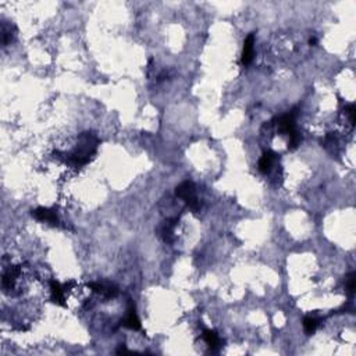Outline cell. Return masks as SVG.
I'll return each mask as SVG.
<instances>
[{
    "instance_id": "cell-1",
    "label": "cell",
    "mask_w": 356,
    "mask_h": 356,
    "mask_svg": "<svg viewBox=\"0 0 356 356\" xmlns=\"http://www.w3.org/2000/svg\"><path fill=\"white\" fill-rule=\"evenodd\" d=\"M98 144H99V139L96 135H93L91 132H84L80 137L78 145L75 147V149L71 153L65 155V160L74 167L86 165L92 156L95 155Z\"/></svg>"
},
{
    "instance_id": "cell-2",
    "label": "cell",
    "mask_w": 356,
    "mask_h": 356,
    "mask_svg": "<svg viewBox=\"0 0 356 356\" xmlns=\"http://www.w3.org/2000/svg\"><path fill=\"white\" fill-rule=\"evenodd\" d=\"M175 195L180 199H183L192 211H198L199 208H201V202H199L198 195H196L195 184L191 183V181H185L181 185H178L177 189H175Z\"/></svg>"
},
{
    "instance_id": "cell-3",
    "label": "cell",
    "mask_w": 356,
    "mask_h": 356,
    "mask_svg": "<svg viewBox=\"0 0 356 356\" xmlns=\"http://www.w3.org/2000/svg\"><path fill=\"white\" fill-rule=\"evenodd\" d=\"M32 216L39 221H45L47 224L53 226V227H59L60 226V220L57 217V213L53 209H47V208H38L32 211Z\"/></svg>"
},
{
    "instance_id": "cell-4",
    "label": "cell",
    "mask_w": 356,
    "mask_h": 356,
    "mask_svg": "<svg viewBox=\"0 0 356 356\" xmlns=\"http://www.w3.org/2000/svg\"><path fill=\"white\" fill-rule=\"evenodd\" d=\"M65 291H67V285L63 287L55 280L50 281V301L53 303L59 306H65Z\"/></svg>"
},
{
    "instance_id": "cell-5",
    "label": "cell",
    "mask_w": 356,
    "mask_h": 356,
    "mask_svg": "<svg viewBox=\"0 0 356 356\" xmlns=\"http://www.w3.org/2000/svg\"><path fill=\"white\" fill-rule=\"evenodd\" d=\"M89 288H91L93 293H99L105 298H116L119 295V290L117 287L111 285V284H105V283H91L89 284Z\"/></svg>"
},
{
    "instance_id": "cell-6",
    "label": "cell",
    "mask_w": 356,
    "mask_h": 356,
    "mask_svg": "<svg viewBox=\"0 0 356 356\" xmlns=\"http://www.w3.org/2000/svg\"><path fill=\"white\" fill-rule=\"evenodd\" d=\"M253 43H255V35L253 34H249L248 38L245 39V43H244V50H242V59L241 62L244 65L251 64V62L253 60Z\"/></svg>"
},
{
    "instance_id": "cell-7",
    "label": "cell",
    "mask_w": 356,
    "mask_h": 356,
    "mask_svg": "<svg viewBox=\"0 0 356 356\" xmlns=\"http://www.w3.org/2000/svg\"><path fill=\"white\" fill-rule=\"evenodd\" d=\"M121 324L129 330H141V321L138 319L137 313H135V306L132 303H129L127 316H126V319L123 320Z\"/></svg>"
},
{
    "instance_id": "cell-8",
    "label": "cell",
    "mask_w": 356,
    "mask_h": 356,
    "mask_svg": "<svg viewBox=\"0 0 356 356\" xmlns=\"http://www.w3.org/2000/svg\"><path fill=\"white\" fill-rule=\"evenodd\" d=\"M177 223H178V219L175 217V219H168L166 220L165 223H163V226L160 227V235L163 237L166 242H168V244H171L174 241L173 238V234H174V229L177 227Z\"/></svg>"
},
{
    "instance_id": "cell-9",
    "label": "cell",
    "mask_w": 356,
    "mask_h": 356,
    "mask_svg": "<svg viewBox=\"0 0 356 356\" xmlns=\"http://www.w3.org/2000/svg\"><path fill=\"white\" fill-rule=\"evenodd\" d=\"M274 160H275V155H274L273 152H270V150H267L263 153V156L260 157V160H259V171L263 174H267L270 170H272V166H273Z\"/></svg>"
},
{
    "instance_id": "cell-10",
    "label": "cell",
    "mask_w": 356,
    "mask_h": 356,
    "mask_svg": "<svg viewBox=\"0 0 356 356\" xmlns=\"http://www.w3.org/2000/svg\"><path fill=\"white\" fill-rule=\"evenodd\" d=\"M203 339L205 342L208 344V347L211 349V351H217L221 345V339H220L219 334L216 331H211V330H205L203 331Z\"/></svg>"
},
{
    "instance_id": "cell-11",
    "label": "cell",
    "mask_w": 356,
    "mask_h": 356,
    "mask_svg": "<svg viewBox=\"0 0 356 356\" xmlns=\"http://www.w3.org/2000/svg\"><path fill=\"white\" fill-rule=\"evenodd\" d=\"M319 326V320L314 319V317H305L303 319V329H305V333L306 334H313L316 329Z\"/></svg>"
},
{
    "instance_id": "cell-12",
    "label": "cell",
    "mask_w": 356,
    "mask_h": 356,
    "mask_svg": "<svg viewBox=\"0 0 356 356\" xmlns=\"http://www.w3.org/2000/svg\"><path fill=\"white\" fill-rule=\"evenodd\" d=\"M344 116L347 117L348 124L351 126V128H354V126H355V106L349 105L347 109L344 110Z\"/></svg>"
},
{
    "instance_id": "cell-13",
    "label": "cell",
    "mask_w": 356,
    "mask_h": 356,
    "mask_svg": "<svg viewBox=\"0 0 356 356\" xmlns=\"http://www.w3.org/2000/svg\"><path fill=\"white\" fill-rule=\"evenodd\" d=\"M355 288H356L355 273H351L349 275H348V278H347V293L349 296H354V293H355Z\"/></svg>"
}]
</instances>
